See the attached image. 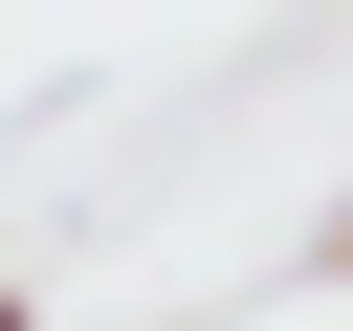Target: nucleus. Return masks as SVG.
Masks as SVG:
<instances>
[{
  "instance_id": "nucleus-2",
  "label": "nucleus",
  "mask_w": 353,
  "mask_h": 331,
  "mask_svg": "<svg viewBox=\"0 0 353 331\" xmlns=\"http://www.w3.org/2000/svg\"><path fill=\"white\" fill-rule=\"evenodd\" d=\"M331 265H353V221H331Z\"/></svg>"
},
{
  "instance_id": "nucleus-1",
  "label": "nucleus",
  "mask_w": 353,
  "mask_h": 331,
  "mask_svg": "<svg viewBox=\"0 0 353 331\" xmlns=\"http://www.w3.org/2000/svg\"><path fill=\"white\" fill-rule=\"evenodd\" d=\"M0 331H44V309H22V287H0Z\"/></svg>"
}]
</instances>
